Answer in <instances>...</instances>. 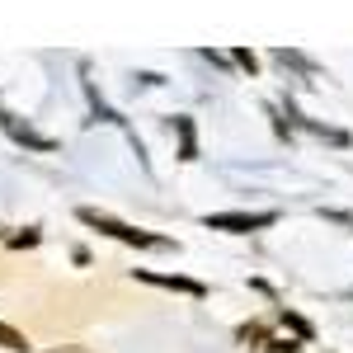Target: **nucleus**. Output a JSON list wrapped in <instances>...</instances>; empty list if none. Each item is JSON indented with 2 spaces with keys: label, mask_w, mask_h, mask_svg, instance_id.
Returning a JSON list of instances; mask_svg holds the SVG:
<instances>
[{
  "label": "nucleus",
  "mask_w": 353,
  "mask_h": 353,
  "mask_svg": "<svg viewBox=\"0 0 353 353\" xmlns=\"http://www.w3.org/2000/svg\"><path fill=\"white\" fill-rule=\"evenodd\" d=\"M76 221H81V226H90V231H104V236H113V241H123V245H137V250H174V241H170V236H156V231L128 226V221L99 212V208H76Z\"/></svg>",
  "instance_id": "f257e3e1"
},
{
  "label": "nucleus",
  "mask_w": 353,
  "mask_h": 353,
  "mask_svg": "<svg viewBox=\"0 0 353 353\" xmlns=\"http://www.w3.org/2000/svg\"><path fill=\"white\" fill-rule=\"evenodd\" d=\"M273 221H278V212H208V217H203V226H208V231L250 236V231H264V226H273Z\"/></svg>",
  "instance_id": "f03ea898"
},
{
  "label": "nucleus",
  "mask_w": 353,
  "mask_h": 353,
  "mask_svg": "<svg viewBox=\"0 0 353 353\" xmlns=\"http://www.w3.org/2000/svg\"><path fill=\"white\" fill-rule=\"evenodd\" d=\"M141 283H151V288H170V292H189V297H208V288L198 283V278H184V273H151V269H132Z\"/></svg>",
  "instance_id": "7ed1b4c3"
},
{
  "label": "nucleus",
  "mask_w": 353,
  "mask_h": 353,
  "mask_svg": "<svg viewBox=\"0 0 353 353\" xmlns=\"http://www.w3.org/2000/svg\"><path fill=\"white\" fill-rule=\"evenodd\" d=\"M0 128H5V132L14 137L19 146H28V151H57V141H52V137L33 132V128H28V123H19L14 113H0Z\"/></svg>",
  "instance_id": "20e7f679"
},
{
  "label": "nucleus",
  "mask_w": 353,
  "mask_h": 353,
  "mask_svg": "<svg viewBox=\"0 0 353 353\" xmlns=\"http://www.w3.org/2000/svg\"><path fill=\"white\" fill-rule=\"evenodd\" d=\"M174 132H179V161H198V132H193V118H174Z\"/></svg>",
  "instance_id": "39448f33"
},
{
  "label": "nucleus",
  "mask_w": 353,
  "mask_h": 353,
  "mask_svg": "<svg viewBox=\"0 0 353 353\" xmlns=\"http://www.w3.org/2000/svg\"><path fill=\"white\" fill-rule=\"evenodd\" d=\"M0 349H14V353H28V339L19 334V330H10L5 321H0Z\"/></svg>",
  "instance_id": "423d86ee"
},
{
  "label": "nucleus",
  "mask_w": 353,
  "mask_h": 353,
  "mask_svg": "<svg viewBox=\"0 0 353 353\" xmlns=\"http://www.w3.org/2000/svg\"><path fill=\"white\" fill-rule=\"evenodd\" d=\"M278 321H283V325L292 330V334H297V339H311V325H306V321H301L297 311H288V306H283V311H278Z\"/></svg>",
  "instance_id": "0eeeda50"
},
{
  "label": "nucleus",
  "mask_w": 353,
  "mask_h": 353,
  "mask_svg": "<svg viewBox=\"0 0 353 353\" xmlns=\"http://www.w3.org/2000/svg\"><path fill=\"white\" fill-rule=\"evenodd\" d=\"M325 221H339V226H353V212H339V208H321Z\"/></svg>",
  "instance_id": "6e6552de"
},
{
  "label": "nucleus",
  "mask_w": 353,
  "mask_h": 353,
  "mask_svg": "<svg viewBox=\"0 0 353 353\" xmlns=\"http://www.w3.org/2000/svg\"><path fill=\"white\" fill-rule=\"evenodd\" d=\"M231 61H236V66H245V71H254V66H259V61H254V52H245V48H236V52H231Z\"/></svg>",
  "instance_id": "1a4fd4ad"
},
{
  "label": "nucleus",
  "mask_w": 353,
  "mask_h": 353,
  "mask_svg": "<svg viewBox=\"0 0 353 353\" xmlns=\"http://www.w3.org/2000/svg\"><path fill=\"white\" fill-rule=\"evenodd\" d=\"M52 353H61V349H52Z\"/></svg>",
  "instance_id": "9d476101"
}]
</instances>
